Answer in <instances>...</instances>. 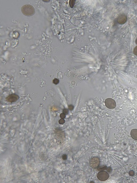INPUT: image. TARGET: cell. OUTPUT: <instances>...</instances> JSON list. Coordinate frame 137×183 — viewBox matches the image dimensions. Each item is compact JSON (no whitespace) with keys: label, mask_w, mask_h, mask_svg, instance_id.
Wrapping results in <instances>:
<instances>
[{"label":"cell","mask_w":137,"mask_h":183,"mask_svg":"<svg viewBox=\"0 0 137 183\" xmlns=\"http://www.w3.org/2000/svg\"><path fill=\"white\" fill-rule=\"evenodd\" d=\"M22 13L27 16L33 15L35 12L34 8L30 5H26L23 6L21 8Z\"/></svg>","instance_id":"6da1fadb"},{"label":"cell","mask_w":137,"mask_h":183,"mask_svg":"<svg viewBox=\"0 0 137 183\" xmlns=\"http://www.w3.org/2000/svg\"><path fill=\"white\" fill-rule=\"evenodd\" d=\"M109 177V174L106 171L104 170L100 171L97 175V177L98 179L102 181L107 180Z\"/></svg>","instance_id":"7a4b0ae2"},{"label":"cell","mask_w":137,"mask_h":183,"mask_svg":"<svg viewBox=\"0 0 137 183\" xmlns=\"http://www.w3.org/2000/svg\"><path fill=\"white\" fill-rule=\"evenodd\" d=\"M105 104L106 107L109 109L115 108L116 106V101L111 98H108L105 101Z\"/></svg>","instance_id":"3957f363"},{"label":"cell","mask_w":137,"mask_h":183,"mask_svg":"<svg viewBox=\"0 0 137 183\" xmlns=\"http://www.w3.org/2000/svg\"><path fill=\"white\" fill-rule=\"evenodd\" d=\"M100 163V159L97 157H94L90 159L89 164L91 168L95 169L98 167Z\"/></svg>","instance_id":"277c9868"},{"label":"cell","mask_w":137,"mask_h":183,"mask_svg":"<svg viewBox=\"0 0 137 183\" xmlns=\"http://www.w3.org/2000/svg\"><path fill=\"white\" fill-rule=\"evenodd\" d=\"M19 98V96L17 95L12 94L7 97L6 98V99L8 102H14L17 101Z\"/></svg>","instance_id":"5b68a950"},{"label":"cell","mask_w":137,"mask_h":183,"mask_svg":"<svg viewBox=\"0 0 137 183\" xmlns=\"http://www.w3.org/2000/svg\"><path fill=\"white\" fill-rule=\"evenodd\" d=\"M127 17L124 14H122L120 15L117 19V21L119 24H123L126 22Z\"/></svg>","instance_id":"8992f818"},{"label":"cell","mask_w":137,"mask_h":183,"mask_svg":"<svg viewBox=\"0 0 137 183\" xmlns=\"http://www.w3.org/2000/svg\"><path fill=\"white\" fill-rule=\"evenodd\" d=\"M130 135L132 138L134 140H137V129L132 130L130 133Z\"/></svg>","instance_id":"52a82bcc"},{"label":"cell","mask_w":137,"mask_h":183,"mask_svg":"<svg viewBox=\"0 0 137 183\" xmlns=\"http://www.w3.org/2000/svg\"><path fill=\"white\" fill-rule=\"evenodd\" d=\"M107 167L106 166L100 167L97 168V170L99 171H104L106 170Z\"/></svg>","instance_id":"ba28073f"},{"label":"cell","mask_w":137,"mask_h":183,"mask_svg":"<svg viewBox=\"0 0 137 183\" xmlns=\"http://www.w3.org/2000/svg\"><path fill=\"white\" fill-rule=\"evenodd\" d=\"M76 1L75 0H70V5L71 8H73Z\"/></svg>","instance_id":"9c48e42d"},{"label":"cell","mask_w":137,"mask_h":183,"mask_svg":"<svg viewBox=\"0 0 137 183\" xmlns=\"http://www.w3.org/2000/svg\"><path fill=\"white\" fill-rule=\"evenodd\" d=\"M53 82L55 85H58L59 82V80L57 78H55L53 80Z\"/></svg>","instance_id":"30bf717a"},{"label":"cell","mask_w":137,"mask_h":183,"mask_svg":"<svg viewBox=\"0 0 137 183\" xmlns=\"http://www.w3.org/2000/svg\"><path fill=\"white\" fill-rule=\"evenodd\" d=\"M65 122V121L64 119H61L59 120V123L60 124H63Z\"/></svg>","instance_id":"8fae6325"},{"label":"cell","mask_w":137,"mask_h":183,"mask_svg":"<svg viewBox=\"0 0 137 183\" xmlns=\"http://www.w3.org/2000/svg\"><path fill=\"white\" fill-rule=\"evenodd\" d=\"M60 117L61 119H64L66 117V115L65 114L63 113L60 114Z\"/></svg>","instance_id":"7c38bea8"},{"label":"cell","mask_w":137,"mask_h":183,"mask_svg":"<svg viewBox=\"0 0 137 183\" xmlns=\"http://www.w3.org/2000/svg\"><path fill=\"white\" fill-rule=\"evenodd\" d=\"M68 112H69V111L68 109H64L63 110V113L65 114L66 115H67Z\"/></svg>","instance_id":"4fadbf2b"},{"label":"cell","mask_w":137,"mask_h":183,"mask_svg":"<svg viewBox=\"0 0 137 183\" xmlns=\"http://www.w3.org/2000/svg\"><path fill=\"white\" fill-rule=\"evenodd\" d=\"M62 158L63 160H65L67 159V156L66 154H64L62 156Z\"/></svg>","instance_id":"5bb4252c"},{"label":"cell","mask_w":137,"mask_h":183,"mask_svg":"<svg viewBox=\"0 0 137 183\" xmlns=\"http://www.w3.org/2000/svg\"><path fill=\"white\" fill-rule=\"evenodd\" d=\"M133 53L135 55L137 56V46H136L134 48Z\"/></svg>","instance_id":"9a60e30c"},{"label":"cell","mask_w":137,"mask_h":183,"mask_svg":"<svg viewBox=\"0 0 137 183\" xmlns=\"http://www.w3.org/2000/svg\"><path fill=\"white\" fill-rule=\"evenodd\" d=\"M74 108V107L72 105H70L68 106V109L70 110H73Z\"/></svg>","instance_id":"2e32d148"},{"label":"cell","mask_w":137,"mask_h":183,"mask_svg":"<svg viewBox=\"0 0 137 183\" xmlns=\"http://www.w3.org/2000/svg\"><path fill=\"white\" fill-rule=\"evenodd\" d=\"M108 172L110 173L112 171V169L111 167H108L106 170Z\"/></svg>","instance_id":"e0dca14e"},{"label":"cell","mask_w":137,"mask_h":183,"mask_svg":"<svg viewBox=\"0 0 137 183\" xmlns=\"http://www.w3.org/2000/svg\"><path fill=\"white\" fill-rule=\"evenodd\" d=\"M129 174L130 176H133L134 175V173L133 171H131L129 173Z\"/></svg>","instance_id":"ac0fdd59"},{"label":"cell","mask_w":137,"mask_h":183,"mask_svg":"<svg viewBox=\"0 0 137 183\" xmlns=\"http://www.w3.org/2000/svg\"><path fill=\"white\" fill-rule=\"evenodd\" d=\"M135 43L137 45V38L136 39V41H135Z\"/></svg>","instance_id":"d6986e66"}]
</instances>
